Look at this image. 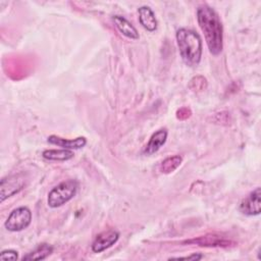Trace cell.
<instances>
[{
	"label": "cell",
	"mask_w": 261,
	"mask_h": 261,
	"mask_svg": "<svg viewBox=\"0 0 261 261\" xmlns=\"http://www.w3.org/2000/svg\"><path fill=\"white\" fill-rule=\"evenodd\" d=\"M197 21L204 33L209 52L216 56L223 49V28L217 12L209 5L203 4L197 8Z\"/></svg>",
	"instance_id": "obj_1"
},
{
	"label": "cell",
	"mask_w": 261,
	"mask_h": 261,
	"mask_svg": "<svg viewBox=\"0 0 261 261\" xmlns=\"http://www.w3.org/2000/svg\"><path fill=\"white\" fill-rule=\"evenodd\" d=\"M175 39L184 62L189 66H197L201 61L203 52L200 35L194 30L180 28L176 31Z\"/></svg>",
	"instance_id": "obj_2"
},
{
	"label": "cell",
	"mask_w": 261,
	"mask_h": 261,
	"mask_svg": "<svg viewBox=\"0 0 261 261\" xmlns=\"http://www.w3.org/2000/svg\"><path fill=\"white\" fill-rule=\"evenodd\" d=\"M79 182L75 179H66L55 186L48 194L47 204L51 208H57L70 201L77 193Z\"/></svg>",
	"instance_id": "obj_3"
},
{
	"label": "cell",
	"mask_w": 261,
	"mask_h": 261,
	"mask_svg": "<svg viewBox=\"0 0 261 261\" xmlns=\"http://www.w3.org/2000/svg\"><path fill=\"white\" fill-rule=\"evenodd\" d=\"M32 222V212L25 207L21 206L13 209L4 222V227L8 231H20L25 229Z\"/></svg>",
	"instance_id": "obj_4"
},
{
	"label": "cell",
	"mask_w": 261,
	"mask_h": 261,
	"mask_svg": "<svg viewBox=\"0 0 261 261\" xmlns=\"http://www.w3.org/2000/svg\"><path fill=\"white\" fill-rule=\"evenodd\" d=\"M25 186V179L22 174H12L3 177L0 182V202H4L9 197L19 193Z\"/></svg>",
	"instance_id": "obj_5"
},
{
	"label": "cell",
	"mask_w": 261,
	"mask_h": 261,
	"mask_svg": "<svg viewBox=\"0 0 261 261\" xmlns=\"http://www.w3.org/2000/svg\"><path fill=\"white\" fill-rule=\"evenodd\" d=\"M240 211L247 216H256L261 211V190L256 188L247 197H245L239 207Z\"/></svg>",
	"instance_id": "obj_6"
},
{
	"label": "cell",
	"mask_w": 261,
	"mask_h": 261,
	"mask_svg": "<svg viewBox=\"0 0 261 261\" xmlns=\"http://www.w3.org/2000/svg\"><path fill=\"white\" fill-rule=\"evenodd\" d=\"M184 244H192L197 245L201 247H221V248H227L230 246H233L236 243L231 240H227L222 236L215 234V233H208L205 236H201L195 239L187 240L184 242Z\"/></svg>",
	"instance_id": "obj_7"
},
{
	"label": "cell",
	"mask_w": 261,
	"mask_h": 261,
	"mask_svg": "<svg viewBox=\"0 0 261 261\" xmlns=\"http://www.w3.org/2000/svg\"><path fill=\"white\" fill-rule=\"evenodd\" d=\"M119 239V232L115 229H108L100 232L94 239L91 249L94 253H101L112 247Z\"/></svg>",
	"instance_id": "obj_8"
},
{
	"label": "cell",
	"mask_w": 261,
	"mask_h": 261,
	"mask_svg": "<svg viewBox=\"0 0 261 261\" xmlns=\"http://www.w3.org/2000/svg\"><path fill=\"white\" fill-rule=\"evenodd\" d=\"M47 141L52 145H56L57 147L67 150L82 149L87 145V139L85 137H77L75 139H64L55 135H51L48 137Z\"/></svg>",
	"instance_id": "obj_9"
},
{
	"label": "cell",
	"mask_w": 261,
	"mask_h": 261,
	"mask_svg": "<svg viewBox=\"0 0 261 261\" xmlns=\"http://www.w3.org/2000/svg\"><path fill=\"white\" fill-rule=\"evenodd\" d=\"M168 132L166 128H159L150 137L147 145L145 146L143 153L145 155H152L156 153L166 142Z\"/></svg>",
	"instance_id": "obj_10"
},
{
	"label": "cell",
	"mask_w": 261,
	"mask_h": 261,
	"mask_svg": "<svg viewBox=\"0 0 261 261\" xmlns=\"http://www.w3.org/2000/svg\"><path fill=\"white\" fill-rule=\"evenodd\" d=\"M139 21L141 25L148 32H155L157 30V19L155 13L149 6H141L138 9Z\"/></svg>",
	"instance_id": "obj_11"
},
{
	"label": "cell",
	"mask_w": 261,
	"mask_h": 261,
	"mask_svg": "<svg viewBox=\"0 0 261 261\" xmlns=\"http://www.w3.org/2000/svg\"><path fill=\"white\" fill-rule=\"evenodd\" d=\"M112 20L117 28V30L126 38L132 40H138L140 38L139 33L137 29L134 27V24L128 21L124 16L121 15H114L112 17Z\"/></svg>",
	"instance_id": "obj_12"
},
{
	"label": "cell",
	"mask_w": 261,
	"mask_h": 261,
	"mask_svg": "<svg viewBox=\"0 0 261 261\" xmlns=\"http://www.w3.org/2000/svg\"><path fill=\"white\" fill-rule=\"evenodd\" d=\"M43 158L51 161H67L73 158L74 153L72 150L67 149H48L44 150L42 153Z\"/></svg>",
	"instance_id": "obj_13"
},
{
	"label": "cell",
	"mask_w": 261,
	"mask_h": 261,
	"mask_svg": "<svg viewBox=\"0 0 261 261\" xmlns=\"http://www.w3.org/2000/svg\"><path fill=\"white\" fill-rule=\"evenodd\" d=\"M53 253V247L49 244H40L33 251L22 257V260H44Z\"/></svg>",
	"instance_id": "obj_14"
},
{
	"label": "cell",
	"mask_w": 261,
	"mask_h": 261,
	"mask_svg": "<svg viewBox=\"0 0 261 261\" xmlns=\"http://www.w3.org/2000/svg\"><path fill=\"white\" fill-rule=\"evenodd\" d=\"M181 162H182V157L180 155H173V156L165 158L160 163L159 169L162 173L168 174V173H171L174 170H176L179 167V165L181 164Z\"/></svg>",
	"instance_id": "obj_15"
},
{
	"label": "cell",
	"mask_w": 261,
	"mask_h": 261,
	"mask_svg": "<svg viewBox=\"0 0 261 261\" xmlns=\"http://www.w3.org/2000/svg\"><path fill=\"white\" fill-rule=\"evenodd\" d=\"M0 259L1 260H16V259H18V252L15 250H11V249L3 250L0 253Z\"/></svg>",
	"instance_id": "obj_16"
},
{
	"label": "cell",
	"mask_w": 261,
	"mask_h": 261,
	"mask_svg": "<svg viewBox=\"0 0 261 261\" xmlns=\"http://www.w3.org/2000/svg\"><path fill=\"white\" fill-rule=\"evenodd\" d=\"M203 258V255L200 253H193L192 255L189 256H184V257H172L170 259H177V260H200Z\"/></svg>",
	"instance_id": "obj_17"
}]
</instances>
